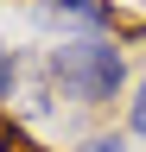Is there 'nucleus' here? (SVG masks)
Masks as SVG:
<instances>
[{"label": "nucleus", "instance_id": "1", "mask_svg": "<svg viewBox=\"0 0 146 152\" xmlns=\"http://www.w3.org/2000/svg\"><path fill=\"white\" fill-rule=\"evenodd\" d=\"M121 76H127V57H121V45H108V38H76V45L51 51V83H57L70 102H83V108L114 102Z\"/></svg>", "mask_w": 146, "mask_h": 152}, {"label": "nucleus", "instance_id": "2", "mask_svg": "<svg viewBox=\"0 0 146 152\" xmlns=\"http://www.w3.org/2000/svg\"><path fill=\"white\" fill-rule=\"evenodd\" d=\"M45 19H57V26H76V32H108L114 26V7L108 0H38Z\"/></svg>", "mask_w": 146, "mask_h": 152}, {"label": "nucleus", "instance_id": "3", "mask_svg": "<svg viewBox=\"0 0 146 152\" xmlns=\"http://www.w3.org/2000/svg\"><path fill=\"white\" fill-rule=\"evenodd\" d=\"M0 152H38V146H32V133H26V127L0 121Z\"/></svg>", "mask_w": 146, "mask_h": 152}, {"label": "nucleus", "instance_id": "4", "mask_svg": "<svg viewBox=\"0 0 146 152\" xmlns=\"http://www.w3.org/2000/svg\"><path fill=\"white\" fill-rule=\"evenodd\" d=\"M13 83H19V57H13L7 45H0V102L13 95Z\"/></svg>", "mask_w": 146, "mask_h": 152}, {"label": "nucleus", "instance_id": "5", "mask_svg": "<svg viewBox=\"0 0 146 152\" xmlns=\"http://www.w3.org/2000/svg\"><path fill=\"white\" fill-rule=\"evenodd\" d=\"M127 121H134V133L146 140V83H140V95H134V114H127Z\"/></svg>", "mask_w": 146, "mask_h": 152}, {"label": "nucleus", "instance_id": "6", "mask_svg": "<svg viewBox=\"0 0 146 152\" xmlns=\"http://www.w3.org/2000/svg\"><path fill=\"white\" fill-rule=\"evenodd\" d=\"M83 152H127V146H121V140H89Z\"/></svg>", "mask_w": 146, "mask_h": 152}]
</instances>
